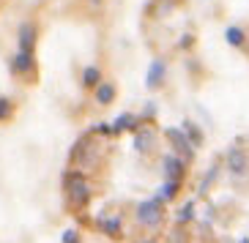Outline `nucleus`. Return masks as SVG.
Segmentation results:
<instances>
[{
	"mask_svg": "<svg viewBox=\"0 0 249 243\" xmlns=\"http://www.w3.org/2000/svg\"><path fill=\"white\" fill-rule=\"evenodd\" d=\"M195 205H197L195 199H189V202H183V208L178 211V216H176V221H178V224H189V221L195 219Z\"/></svg>",
	"mask_w": 249,
	"mask_h": 243,
	"instance_id": "17",
	"label": "nucleus"
},
{
	"mask_svg": "<svg viewBox=\"0 0 249 243\" xmlns=\"http://www.w3.org/2000/svg\"><path fill=\"white\" fill-rule=\"evenodd\" d=\"M225 41L230 47H235V49H241V47L247 44V33H244V28H238V25H230V28H225Z\"/></svg>",
	"mask_w": 249,
	"mask_h": 243,
	"instance_id": "13",
	"label": "nucleus"
},
{
	"mask_svg": "<svg viewBox=\"0 0 249 243\" xmlns=\"http://www.w3.org/2000/svg\"><path fill=\"white\" fill-rule=\"evenodd\" d=\"M238 243H249V241H247V238H241V241H238Z\"/></svg>",
	"mask_w": 249,
	"mask_h": 243,
	"instance_id": "22",
	"label": "nucleus"
},
{
	"mask_svg": "<svg viewBox=\"0 0 249 243\" xmlns=\"http://www.w3.org/2000/svg\"><path fill=\"white\" fill-rule=\"evenodd\" d=\"M11 115H14V104H11V98L0 96V123H3V120H8Z\"/></svg>",
	"mask_w": 249,
	"mask_h": 243,
	"instance_id": "18",
	"label": "nucleus"
},
{
	"mask_svg": "<svg viewBox=\"0 0 249 243\" xmlns=\"http://www.w3.org/2000/svg\"><path fill=\"white\" fill-rule=\"evenodd\" d=\"M167 140L173 142V147H176L173 153H178L183 162H192V159H195V153H197V145H195V142H192L189 137L181 131V129H167Z\"/></svg>",
	"mask_w": 249,
	"mask_h": 243,
	"instance_id": "3",
	"label": "nucleus"
},
{
	"mask_svg": "<svg viewBox=\"0 0 249 243\" xmlns=\"http://www.w3.org/2000/svg\"><path fill=\"white\" fill-rule=\"evenodd\" d=\"M99 229H102L110 241L124 238V216H121V211H110V213L99 216Z\"/></svg>",
	"mask_w": 249,
	"mask_h": 243,
	"instance_id": "4",
	"label": "nucleus"
},
{
	"mask_svg": "<svg viewBox=\"0 0 249 243\" xmlns=\"http://www.w3.org/2000/svg\"><path fill=\"white\" fill-rule=\"evenodd\" d=\"M137 221L148 229H159L164 224V199L154 194L151 199L137 202Z\"/></svg>",
	"mask_w": 249,
	"mask_h": 243,
	"instance_id": "1",
	"label": "nucleus"
},
{
	"mask_svg": "<svg viewBox=\"0 0 249 243\" xmlns=\"http://www.w3.org/2000/svg\"><path fill=\"white\" fill-rule=\"evenodd\" d=\"M181 186H183V180H164V183H161V189H159L156 194H159L164 202H170V199H176V197H178Z\"/></svg>",
	"mask_w": 249,
	"mask_h": 243,
	"instance_id": "15",
	"label": "nucleus"
},
{
	"mask_svg": "<svg viewBox=\"0 0 249 243\" xmlns=\"http://www.w3.org/2000/svg\"><path fill=\"white\" fill-rule=\"evenodd\" d=\"M11 74L14 77H33L36 74V58H33V52H17L14 58H11Z\"/></svg>",
	"mask_w": 249,
	"mask_h": 243,
	"instance_id": "5",
	"label": "nucleus"
},
{
	"mask_svg": "<svg viewBox=\"0 0 249 243\" xmlns=\"http://www.w3.org/2000/svg\"><path fill=\"white\" fill-rule=\"evenodd\" d=\"M66 197L74 208H85L90 202V183L82 175H69L66 178Z\"/></svg>",
	"mask_w": 249,
	"mask_h": 243,
	"instance_id": "2",
	"label": "nucleus"
},
{
	"mask_svg": "<svg viewBox=\"0 0 249 243\" xmlns=\"http://www.w3.org/2000/svg\"><path fill=\"white\" fill-rule=\"evenodd\" d=\"M225 164L230 167V172H233L235 178H241L244 170H247V153H244L241 147H230L225 156Z\"/></svg>",
	"mask_w": 249,
	"mask_h": 243,
	"instance_id": "7",
	"label": "nucleus"
},
{
	"mask_svg": "<svg viewBox=\"0 0 249 243\" xmlns=\"http://www.w3.org/2000/svg\"><path fill=\"white\" fill-rule=\"evenodd\" d=\"M115 96H118V90H115V85L112 82H99L93 88V101L99 104V107H110L112 101H115Z\"/></svg>",
	"mask_w": 249,
	"mask_h": 243,
	"instance_id": "9",
	"label": "nucleus"
},
{
	"mask_svg": "<svg viewBox=\"0 0 249 243\" xmlns=\"http://www.w3.org/2000/svg\"><path fill=\"white\" fill-rule=\"evenodd\" d=\"M142 243H159V241H156V238H148V241H142Z\"/></svg>",
	"mask_w": 249,
	"mask_h": 243,
	"instance_id": "20",
	"label": "nucleus"
},
{
	"mask_svg": "<svg viewBox=\"0 0 249 243\" xmlns=\"http://www.w3.org/2000/svg\"><path fill=\"white\" fill-rule=\"evenodd\" d=\"M137 126H140V118H137V115H132V112H124V115H121V118H118L115 123L110 126V129H112L115 134H121V131H134Z\"/></svg>",
	"mask_w": 249,
	"mask_h": 243,
	"instance_id": "12",
	"label": "nucleus"
},
{
	"mask_svg": "<svg viewBox=\"0 0 249 243\" xmlns=\"http://www.w3.org/2000/svg\"><path fill=\"white\" fill-rule=\"evenodd\" d=\"M99 82H102V68L99 66H88L82 71V88L85 90H93Z\"/></svg>",
	"mask_w": 249,
	"mask_h": 243,
	"instance_id": "14",
	"label": "nucleus"
},
{
	"mask_svg": "<svg viewBox=\"0 0 249 243\" xmlns=\"http://www.w3.org/2000/svg\"><path fill=\"white\" fill-rule=\"evenodd\" d=\"M90 3H93V6H102V3H104V0H90Z\"/></svg>",
	"mask_w": 249,
	"mask_h": 243,
	"instance_id": "21",
	"label": "nucleus"
},
{
	"mask_svg": "<svg viewBox=\"0 0 249 243\" xmlns=\"http://www.w3.org/2000/svg\"><path fill=\"white\" fill-rule=\"evenodd\" d=\"M60 243H82V238H80L77 229H66V232L60 235Z\"/></svg>",
	"mask_w": 249,
	"mask_h": 243,
	"instance_id": "19",
	"label": "nucleus"
},
{
	"mask_svg": "<svg viewBox=\"0 0 249 243\" xmlns=\"http://www.w3.org/2000/svg\"><path fill=\"white\" fill-rule=\"evenodd\" d=\"M161 172H164V180H183L186 175V164L178 153H167L161 159Z\"/></svg>",
	"mask_w": 249,
	"mask_h": 243,
	"instance_id": "6",
	"label": "nucleus"
},
{
	"mask_svg": "<svg viewBox=\"0 0 249 243\" xmlns=\"http://www.w3.org/2000/svg\"><path fill=\"white\" fill-rule=\"evenodd\" d=\"M154 145H156V134L151 131V129H134V147H137V153H151L154 150Z\"/></svg>",
	"mask_w": 249,
	"mask_h": 243,
	"instance_id": "8",
	"label": "nucleus"
},
{
	"mask_svg": "<svg viewBox=\"0 0 249 243\" xmlns=\"http://www.w3.org/2000/svg\"><path fill=\"white\" fill-rule=\"evenodd\" d=\"M164 74H167V63H164L161 58H156L154 63H151V68H148V74H145V85L151 90L159 88L161 82H164Z\"/></svg>",
	"mask_w": 249,
	"mask_h": 243,
	"instance_id": "11",
	"label": "nucleus"
},
{
	"mask_svg": "<svg viewBox=\"0 0 249 243\" xmlns=\"http://www.w3.org/2000/svg\"><path fill=\"white\" fill-rule=\"evenodd\" d=\"M36 41H38V28L33 22H25L22 28H19V49L33 52L36 49Z\"/></svg>",
	"mask_w": 249,
	"mask_h": 243,
	"instance_id": "10",
	"label": "nucleus"
},
{
	"mask_svg": "<svg viewBox=\"0 0 249 243\" xmlns=\"http://www.w3.org/2000/svg\"><path fill=\"white\" fill-rule=\"evenodd\" d=\"M181 131L186 134V137H189V140L195 142V145H197V147L203 145V131H200V129H197V126H195V123H189V120H183Z\"/></svg>",
	"mask_w": 249,
	"mask_h": 243,
	"instance_id": "16",
	"label": "nucleus"
}]
</instances>
